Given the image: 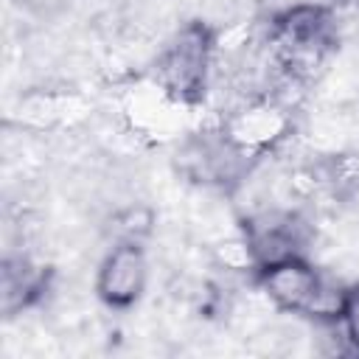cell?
<instances>
[{"label": "cell", "mask_w": 359, "mask_h": 359, "mask_svg": "<svg viewBox=\"0 0 359 359\" xmlns=\"http://www.w3.org/2000/svg\"><path fill=\"white\" fill-rule=\"evenodd\" d=\"M255 280L278 311L311 317L317 323H337L345 286L325 280L306 255L266 264L255 272Z\"/></svg>", "instance_id": "obj_1"}, {"label": "cell", "mask_w": 359, "mask_h": 359, "mask_svg": "<svg viewBox=\"0 0 359 359\" xmlns=\"http://www.w3.org/2000/svg\"><path fill=\"white\" fill-rule=\"evenodd\" d=\"M219 39L202 20L185 22L154 62V79L165 95L180 104H199L210 84V67Z\"/></svg>", "instance_id": "obj_2"}, {"label": "cell", "mask_w": 359, "mask_h": 359, "mask_svg": "<svg viewBox=\"0 0 359 359\" xmlns=\"http://www.w3.org/2000/svg\"><path fill=\"white\" fill-rule=\"evenodd\" d=\"M149 283V258L140 241L121 238L104 255L95 272V294L109 309H132Z\"/></svg>", "instance_id": "obj_3"}, {"label": "cell", "mask_w": 359, "mask_h": 359, "mask_svg": "<svg viewBox=\"0 0 359 359\" xmlns=\"http://www.w3.org/2000/svg\"><path fill=\"white\" fill-rule=\"evenodd\" d=\"M3 311L11 317L20 309H25L39 292H42V275L31 266L28 258H6L3 264Z\"/></svg>", "instance_id": "obj_4"}, {"label": "cell", "mask_w": 359, "mask_h": 359, "mask_svg": "<svg viewBox=\"0 0 359 359\" xmlns=\"http://www.w3.org/2000/svg\"><path fill=\"white\" fill-rule=\"evenodd\" d=\"M323 188L337 199L359 196V151H339L320 165Z\"/></svg>", "instance_id": "obj_5"}, {"label": "cell", "mask_w": 359, "mask_h": 359, "mask_svg": "<svg viewBox=\"0 0 359 359\" xmlns=\"http://www.w3.org/2000/svg\"><path fill=\"white\" fill-rule=\"evenodd\" d=\"M337 328L342 331V339L353 353H359V280L345 286L339 314H337Z\"/></svg>", "instance_id": "obj_6"}, {"label": "cell", "mask_w": 359, "mask_h": 359, "mask_svg": "<svg viewBox=\"0 0 359 359\" xmlns=\"http://www.w3.org/2000/svg\"><path fill=\"white\" fill-rule=\"evenodd\" d=\"M115 227H118L121 238L140 241V238L149 236V230H151V210L129 205V208H123V210L115 216ZM121 238H118V241H121Z\"/></svg>", "instance_id": "obj_7"}]
</instances>
